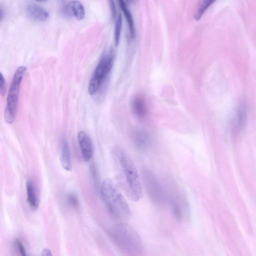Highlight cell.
Masks as SVG:
<instances>
[{"label": "cell", "instance_id": "25", "mask_svg": "<svg viewBox=\"0 0 256 256\" xmlns=\"http://www.w3.org/2000/svg\"><path fill=\"white\" fill-rule=\"evenodd\" d=\"M4 17V11L3 9L2 6L0 7V20L1 22L2 21Z\"/></svg>", "mask_w": 256, "mask_h": 256}, {"label": "cell", "instance_id": "8", "mask_svg": "<svg viewBox=\"0 0 256 256\" xmlns=\"http://www.w3.org/2000/svg\"><path fill=\"white\" fill-rule=\"evenodd\" d=\"M168 199L170 208L175 217L179 221L185 220L188 216V208L183 197L174 193V194L169 196Z\"/></svg>", "mask_w": 256, "mask_h": 256}, {"label": "cell", "instance_id": "22", "mask_svg": "<svg viewBox=\"0 0 256 256\" xmlns=\"http://www.w3.org/2000/svg\"><path fill=\"white\" fill-rule=\"evenodd\" d=\"M16 244L21 256H27L25 248L22 242L20 240L17 239L16 240Z\"/></svg>", "mask_w": 256, "mask_h": 256}, {"label": "cell", "instance_id": "13", "mask_svg": "<svg viewBox=\"0 0 256 256\" xmlns=\"http://www.w3.org/2000/svg\"><path fill=\"white\" fill-rule=\"evenodd\" d=\"M26 190L28 203L32 209H37L39 206V198L35 184L30 179L27 181Z\"/></svg>", "mask_w": 256, "mask_h": 256}, {"label": "cell", "instance_id": "18", "mask_svg": "<svg viewBox=\"0 0 256 256\" xmlns=\"http://www.w3.org/2000/svg\"><path fill=\"white\" fill-rule=\"evenodd\" d=\"M122 28V17L121 13L117 16L115 26V43L117 46L120 42Z\"/></svg>", "mask_w": 256, "mask_h": 256}, {"label": "cell", "instance_id": "9", "mask_svg": "<svg viewBox=\"0 0 256 256\" xmlns=\"http://www.w3.org/2000/svg\"><path fill=\"white\" fill-rule=\"evenodd\" d=\"M134 145L140 151L147 150L151 145V139L149 134L142 129H134L131 134Z\"/></svg>", "mask_w": 256, "mask_h": 256}, {"label": "cell", "instance_id": "14", "mask_svg": "<svg viewBox=\"0 0 256 256\" xmlns=\"http://www.w3.org/2000/svg\"><path fill=\"white\" fill-rule=\"evenodd\" d=\"M60 160L62 167L67 171H70L72 168L70 146L67 140L62 141Z\"/></svg>", "mask_w": 256, "mask_h": 256}, {"label": "cell", "instance_id": "4", "mask_svg": "<svg viewBox=\"0 0 256 256\" xmlns=\"http://www.w3.org/2000/svg\"><path fill=\"white\" fill-rule=\"evenodd\" d=\"M26 70L25 66L19 67L10 84L4 113L5 121L9 124H13L16 120L21 85Z\"/></svg>", "mask_w": 256, "mask_h": 256}, {"label": "cell", "instance_id": "5", "mask_svg": "<svg viewBox=\"0 0 256 256\" xmlns=\"http://www.w3.org/2000/svg\"><path fill=\"white\" fill-rule=\"evenodd\" d=\"M115 59V53L111 49L102 57L90 80L88 91L94 95L100 88L107 75L111 71Z\"/></svg>", "mask_w": 256, "mask_h": 256}, {"label": "cell", "instance_id": "17", "mask_svg": "<svg viewBox=\"0 0 256 256\" xmlns=\"http://www.w3.org/2000/svg\"><path fill=\"white\" fill-rule=\"evenodd\" d=\"M72 11L73 16L78 20H82L85 17V7L80 1H72Z\"/></svg>", "mask_w": 256, "mask_h": 256}, {"label": "cell", "instance_id": "3", "mask_svg": "<svg viewBox=\"0 0 256 256\" xmlns=\"http://www.w3.org/2000/svg\"><path fill=\"white\" fill-rule=\"evenodd\" d=\"M103 201L111 217L119 223L131 217V210L125 198L112 180L106 179L101 187Z\"/></svg>", "mask_w": 256, "mask_h": 256}, {"label": "cell", "instance_id": "1", "mask_svg": "<svg viewBox=\"0 0 256 256\" xmlns=\"http://www.w3.org/2000/svg\"><path fill=\"white\" fill-rule=\"evenodd\" d=\"M112 155L121 188L132 201H139L143 195V190L141 180L134 163L121 147L117 146L114 148Z\"/></svg>", "mask_w": 256, "mask_h": 256}, {"label": "cell", "instance_id": "11", "mask_svg": "<svg viewBox=\"0 0 256 256\" xmlns=\"http://www.w3.org/2000/svg\"><path fill=\"white\" fill-rule=\"evenodd\" d=\"M132 112L139 119H144L148 114V107L145 97L142 95H137L133 99L131 103Z\"/></svg>", "mask_w": 256, "mask_h": 256}, {"label": "cell", "instance_id": "10", "mask_svg": "<svg viewBox=\"0 0 256 256\" xmlns=\"http://www.w3.org/2000/svg\"><path fill=\"white\" fill-rule=\"evenodd\" d=\"M78 140L84 161L89 162L93 154V145L91 138L86 132L82 131L78 134Z\"/></svg>", "mask_w": 256, "mask_h": 256}, {"label": "cell", "instance_id": "21", "mask_svg": "<svg viewBox=\"0 0 256 256\" xmlns=\"http://www.w3.org/2000/svg\"><path fill=\"white\" fill-rule=\"evenodd\" d=\"M6 90V81L2 73L0 74V94L2 96L5 95Z\"/></svg>", "mask_w": 256, "mask_h": 256}, {"label": "cell", "instance_id": "2", "mask_svg": "<svg viewBox=\"0 0 256 256\" xmlns=\"http://www.w3.org/2000/svg\"><path fill=\"white\" fill-rule=\"evenodd\" d=\"M109 234L114 243L126 256H143V242L131 225L125 222L119 223L112 228Z\"/></svg>", "mask_w": 256, "mask_h": 256}, {"label": "cell", "instance_id": "6", "mask_svg": "<svg viewBox=\"0 0 256 256\" xmlns=\"http://www.w3.org/2000/svg\"><path fill=\"white\" fill-rule=\"evenodd\" d=\"M142 178L151 200L156 205H164L168 198L155 175L151 171L145 168L142 170Z\"/></svg>", "mask_w": 256, "mask_h": 256}, {"label": "cell", "instance_id": "24", "mask_svg": "<svg viewBox=\"0 0 256 256\" xmlns=\"http://www.w3.org/2000/svg\"><path fill=\"white\" fill-rule=\"evenodd\" d=\"M41 256H53L51 251L48 248L44 249Z\"/></svg>", "mask_w": 256, "mask_h": 256}, {"label": "cell", "instance_id": "7", "mask_svg": "<svg viewBox=\"0 0 256 256\" xmlns=\"http://www.w3.org/2000/svg\"><path fill=\"white\" fill-rule=\"evenodd\" d=\"M247 119V106L242 102L238 105L231 122V132L233 136H237L241 133L246 125Z\"/></svg>", "mask_w": 256, "mask_h": 256}, {"label": "cell", "instance_id": "20", "mask_svg": "<svg viewBox=\"0 0 256 256\" xmlns=\"http://www.w3.org/2000/svg\"><path fill=\"white\" fill-rule=\"evenodd\" d=\"M68 201L70 206L73 208H76L79 205L78 198L74 194H71L68 196Z\"/></svg>", "mask_w": 256, "mask_h": 256}, {"label": "cell", "instance_id": "15", "mask_svg": "<svg viewBox=\"0 0 256 256\" xmlns=\"http://www.w3.org/2000/svg\"><path fill=\"white\" fill-rule=\"evenodd\" d=\"M119 2L120 8L123 11L125 18L127 20L129 28L131 37L133 39L135 36V28L132 15L129 9H128L127 5L124 1L121 0V1H120Z\"/></svg>", "mask_w": 256, "mask_h": 256}, {"label": "cell", "instance_id": "19", "mask_svg": "<svg viewBox=\"0 0 256 256\" xmlns=\"http://www.w3.org/2000/svg\"><path fill=\"white\" fill-rule=\"evenodd\" d=\"M60 12L63 16L70 18L73 16L72 2H64L61 7Z\"/></svg>", "mask_w": 256, "mask_h": 256}, {"label": "cell", "instance_id": "12", "mask_svg": "<svg viewBox=\"0 0 256 256\" xmlns=\"http://www.w3.org/2000/svg\"><path fill=\"white\" fill-rule=\"evenodd\" d=\"M26 12L29 17L38 21H44L50 16L48 11L41 6L36 4H30L27 5Z\"/></svg>", "mask_w": 256, "mask_h": 256}, {"label": "cell", "instance_id": "16", "mask_svg": "<svg viewBox=\"0 0 256 256\" xmlns=\"http://www.w3.org/2000/svg\"><path fill=\"white\" fill-rule=\"evenodd\" d=\"M214 1L212 0H204L200 2L195 14V19L197 21L200 20L205 11L210 7L214 3Z\"/></svg>", "mask_w": 256, "mask_h": 256}, {"label": "cell", "instance_id": "23", "mask_svg": "<svg viewBox=\"0 0 256 256\" xmlns=\"http://www.w3.org/2000/svg\"><path fill=\"white\" fill-rule=\"evenodd\" d=\"M109 3L112 17L113 19H115L117 15L116 7L115 2L114 1H110Z\"/></svg>", "mask_w": 256, "mask_h": 256}]
</instances>
